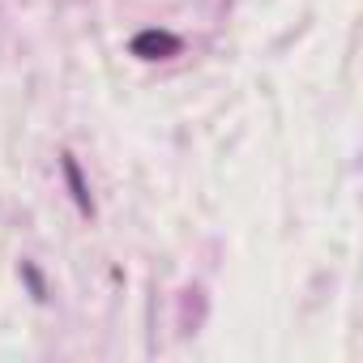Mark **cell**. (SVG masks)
I'll return each mask as SVG.
<instances>
[{"label":"cell","mask_w":363,"mask_h":363,"mask_svg":"<svg viewBox=\"0 0 363 363\" xmlns=\"http://www.w3.org/2000/svg\"><path fill=\"white\" fill-rule=\"evenodd\" d=\"M175 52H179V39L167 30H141L133 39V56H141V60H167Z\"/></svg>","instance_id":"6da1fadb"}]
</instances>
